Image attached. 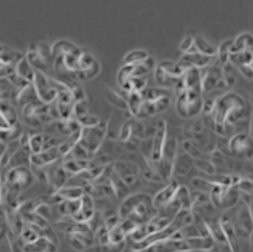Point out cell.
<instances>
[{
    "mask_svg": "<svg viewBox=\"0 0 253 252\" xmlns=\"http://www.w3.org/2000/svg\"><path fill=\"white\" fill-rule=\"evenodd\" d=\"M35 71L36 70L32 67V65L29 63L26 56H23L17 62V64L14 68V72L11 75H13L19 79L33 82V79L35 76Z\"/></svg>",
    "mask_w": 253,
    "mask_h": 252,
    "instance_id": "cell-20",
    "label": "cell"
},
{
    "mask_svg": "<svg viewBox=\"0 0 253 252\" xmlns=\"http://www.w3.org/2000/svg\"><path fill=\"white\" fill-rule=\"evenodd\" d=\"M103 214L100 211H95L93 212V214L91 215V217L85 222L87 224V226L89 227V229L92 231L93 234L96 232L97 229L100 228L103 225Z\"/></svg>",
    "mask_w": 253,
    "mask_h": 252,
    "instance_id": "cell-36",
    "label": "cell"
},
{
    "mask_svg": "<svg viewBox=\"0 0 253 252\" xmlns=\"http://www.w3.org/2000/svg\"><path fill=\"white\" fill-rule=\"evenodd\" d=\"M77 121L81 127H93V126H96L100 122V119L86 114L85 116L79 118Z\"/></svg>",
    "mask_w": 253,
    "mask_h": 252,
    "instance_id": "cell-46",
    "label": "cell"
},
{
    "mask_svg": "<svg viewBox=\"0 0 253 252\" xmlns=\"http://www.w3.org/2000/svg\"><path fill=\"white\" fill-rule=\"evenodd\" d=\"M13 88V83L9 77L0 78V101L9 100Z\"/></svg>",
    "mask_w": 253,
    "mask_h": 252,
    "instance_id": "cell-34",
    "label": "cell"
},
{
    "mask_svg": "<svg viewBox=\"0 0 253 252\" xmlns=\"http://www.w3.org/2000/svg\"><path fill=\"white\" fill-rule=\"evenodd\" d=\"M98 71H99L98 64L94 61L87 69L80 71L78 73V77L83 78V79H90V78H93L95 75H97Z\"/></svg>",
    "mask_w": 253,
    "mask_h": 252,
    "instance_id": "cell-44",
    "label": "cell"
},
{
    "mask_svg": "<svg viewBox=\"0 0 253 252\" xmlns=\"http://www.w3.org/2000/svg\"><path fill=\"white\" fill-rule=\"evenodd\" d=\"M176 111L177 114L185 119L199 116L203 110V95L192 89H184L176 93Z\"/></svg>",
    "mask_w": 253,
    "mask_h": 252,
    "instance_id": "cell-4",
    "label": "cell"
},
{
    "mask_svg": "<svg viewBox=\"0 0 253 252\" xmlns=\"http://www.w3.org/2000/svg\"><path fill=\"white\" fill-rule=\"evenodd\" d=\"M170 104V97H162L155 100H143L136 119L141 120L155 116L165 111Z\"/></svg>",
    "mask_w": 253,
    "mask_h": 252,
    "instance_id": "cell-12",
    "label": "cell"
},
{
    "mask_svg": "<svg viewBox=\"0 0 253 252\" xmlns=\"http://www.w3.org/2000/svg\"><path fill=\"white\" fill-rule=\"evenodd\" d=\"M80 136H81V129L75 131L74 133L70 134L69 138L65 141L61 142L59 145H58V148H59V151L60 153L63 155L67 154L68 152H70L72 150L73 147L79 143V140H80Z\"/></svg>",
    "mask_w": 253,
    "mask_h": 252,
    "instance_id": "cell-29",
    "label": "cell"
},
{
    "mask_svg": "<svg viewBox=\"0 0 253 252\" xmlns=\"http://www.w3.org/2000/svg\"><path fill=\"white\" fill-rule=\"evenodd\" d=\"M229 149L231 155L240 158L252 157V136L248 133H236L229 140Z\"/></svg>",
    "mask_w": 253,
    "mask_h": 252,
    "instance_id": "cell-9",
    "label": "cell"
},
{
    "mask_svg": "<svg viewBox=\"0 0 253 252\" xmlns=\"http://www.w3.org/2000/svg\"><path fill=\"white\" fill-rule=\"evenodd\" d=\"M194 42L198 52L208 56H215L217 54V50L213 46H211L203 38L201 37L194 38Z\"/></svg>",
    "mask_w": 253,
    "mask_h": 252,
    "instance_id": "cell-33",
    "label": "cell"
},
{
    "mask_svg": "<svg viewBox=\"0 0 253 252\" xmlns=\"http://www.w3.org/2000/svg\"><path fill=\"white\" fill-rule=\"evenodd\" d=\"M131 130H132V136L140 140H142L145 137L144 125H142L136 118L131 120Z\"/></svg>",
    "mask_w": 253,
    "mask_h": 252,
    "instance_id": "cell-42",
    "label": "cell"
},
{
    "mask_svg": "<svg viewBox=\"0 0 253 252\" xmlns=\"http://www.w3.org/2000/svg\"><path fill=\"white\" fill-rule=\"evenodd\" d=\"M232 44V41H227L225 43H223L218 51V57H219V62L221 63V65H225L226 63L229 62V49Z\"/></svg>",
    "mask_w": 253,
    "mask_h": 252,
    "instance_id": "cell-43",
    "label": "cell"
},
{
    "mask_svg": "<svg viewBox=\"0 0 253 252\" xmlns=\"http://www.w3.org/2000/svg\"><path fill=\"white\" fill-rule=\"evenodd\" d=\"M179 50L181 52H183L184 54L186 53H195L198 52L195 46V42H194V38L193 37H188L186 39L183 40L182 43L180 44Z\"/></svg>",
    "mask_w": 253,
    "mask_h": 252,
    "instance_id": "cell-45",
    "label": "cell"
},
{
    "mask_svg": "<svg viewBox=\"0 0 253 252\" xmlns=\"http://www.w3.org/2000/svg\"><path fill=\"white\" fill-rule=\"evenodd\" d=\"M246 113L247 102L239 94L228 92L221 97H216L210 116L215 123V132L224 136L227 126H233L242 120Z\"/></svg>",
    "mask_w": 253,
    "mask_h": 252,
    "instance_id": "cell-1",
    "label": "cell"
},
{
    "mask_svg": "<svg viewBox=\"0 0 253 252\" xmlns=\"http://www.w3.org/2000/svg\"><path fill=\"white\" fill-rule=\"evenodd\" d=\"M22 57L23 55L18 52L0 45V78L9 77L14 72L17 62Z\"/></svg>",
    "mask_w": 253,
    "mask_h": 252,
    "instance_id": "cell-11",
    "label": "cell"
},
{
    "mask_svg": "<svg viewBox=\"0 0 253 252\" xmlns=\"http://www.w3.org/2000/svg\"><path fill=\"white\" fill-rule=\"evenodd\" d=\"M57 245L51 242L48 238L44 236H40L36 241L30 244H26L23 248V251H55Z\"/></svg>",
    "mask_w": 253,
    "mask_h": 252,
    "instance_id": "cell-25",
    "label": "cell"
},
{
    "mask_svg": "<svg viewBox=\"0 0 253 252\" xmlns=\"http://www.w3.org/2000/svg\"><path fill=\"white\" fill-rule=\"evenodd\" d=\"M240 71L244 76L247 78H252V64H245V65H240L239 66Z\"/></svg>",
    "mask_w": 253,
    "mask_h": 252,
    "instance_id": "cell-50",
    "label": "cell"
},
{
    "mask_svg": "<svg viewBox=\"0 0 253 252\" xmlns=\"http://www.w3.org/2000/svg\"><path fill=\"white\" fill-rule=\"evenodd\" d=\"M109 121H102L93 127H81V136L79 144L88 151L89 158H93L94 154L100 149L108 131Z\"/></svg>",
    "mask_w": 253,
    "mask_h": 252,
    "instance_id": "cell-3",
    "label": "cell"
},
{
    "mask_svg": "<svg viewBox=\"0 0 253 252\" xmlns=\"http://www.w3.org/2000/svg\"><path fill=\"white\" fill-rule=\"evenodd\" d=\"M177 141L176 139L167 140L164 144L160 160L155 163L157 171L160 174L162 180L169 181L173 173V165L177 154Z\"/></svg>",
    "mask_w": 253,
    "mask_h": 252,
    "instance_id": "cell-7",
    "label": "cell"
},
{
    "mask_svg": "<svg viewBox=\"0 0 253 252\" xmlns=\"http://www.w3.org/2000/svg\"><path fill=\"white\" fill-rule=\"evenodd\" d=\"M192 184L197 188V190H199L201 192H204V193H207V194H209L214 186V183L209 181L207 178H205L203 176H199V177L194 178L192 180Z\"/></svg>",
    "mask_w": 253,
    "mask_h": 252,
    "instance_id": "cell-38",
    "label": "cell"
},
{
    "mask_svg": "<svg viewBox=\"0 0 253 252\" xmlns=\"http://www.w3.org/2000/svg\"><path fill=\"white\" fill-rule=\"evenodd\" d=\"M33 84L39 100L47 104L55 102L58 96V91L52 85L50 77L46 76L44 72L39 70L35 71Z\"/></svg>",
    "mask_w": 253,
    "mask_h": 252,
    "instance_id": "cell-8",
    "label": "cell"
},
{
    "mask_svg": "<svg viewBox=\"0 0 253 252\" xmlns=\"http://www.w3.org/2000/svg\"><path fill=\"white\" fill-rule=\"evenodd\" d=\"M183 150L191 155L194 159H200L202 158V152L201 150L199 149V147L196 146L193 141H185L183 143Z\"/></svg>",
    "mask_w": 253,
    "mask_h": 252,
    "instance_id": "cell-41",
    "label": "cell"
},
{
    "mask_svg": "<svg viewBox=\"0 0 253 252\" xmlns=\"http://www.w3.org/2000/svg\"><path fill=\"white\" fill-rule=\"evenodd\" d=\"M155 77L157 82L162 86H168V87H172L175 86V84L177 83L179 78H174L170 75H168L160 66L157 67L156 72H155Z\"/></svg>",
    "mask_w": 253,
    "mask_h": 252,
    "instance_id": "cell-30",
    "label": "cell"
},
{
    "mask_svg": "<svg viewBox=\"0 0 253 252\" xmlns=\"http://www.w3.org/2000/svg\"><path fill=\"white\" fill-rule=\"evenodd\" d=\"M215 56H208L205 54H202L200 52H195V53H186L184 54L182 61L186 62L187 64H189L193 67L197 68H204L210 65L211 61Z\"/></svg>",
    "mask_w": 253,
    "mask_h": 252,
    "instance_id": "cell-22",
    "label": "cell"
},
{
    "mask_svg": "<svg viewBox=\"0 0 253 252\" xmlns=\"http://www.w3.org/2000/svg\"><path fill=\"white\" fill-rule=\"evenodd\" d=\"M195 165L201 172H203L205 174H214V173H216L215 166L212 162H211V160H205L203 158L196 159Z\"/></svg>",
    "mask_w": 253,
    "mask_h": 252,
    "instance_id": "cell-37",
    "label": "cell"
},
{
    "mask_svg": "<svg viewBox=\"0 0 253 252\" xmlns=\"http://www.w3.org/2000/svg\"><path fill=\"white\" fill-rule=\"evenodd\" d=\"M105 96H107L108 100L113 104L114 107L123 111L128 110L126 99L123 97L121 94H119L116 90H108L107 93H105Z\"/></svg>",
    "mask_w": 253,
    "mask_h": 252,
    "instance_id": "cell-32",
    "label": "cell"
},
{
    "mask_svg": "<svg viewBox=\"0 0 253 252\" xmlns=\"http://www.w3.org/2000/svg\"><path fill=\"white\" fill-rule=\"evenodd\" d=\"M239 200L242 201L243 204H245L248 207H252V194L239 192Z\"/></svg>",
    "mask_w": 253,
    "mask_h": 252,
    "instance_id": "cell-48",
    "label": "cell"
},
{
    "mask_svg": "<svg viewBox=\"0 0 253 252\" xmlns=\"http://www.w3.org/2000/svg\"><path fill=\"white\" fill-rule=\"evenodd\" d=\"M132 137V130H131V120L125 122L122 127L120 128L119 135H118V140L120 142L126 143L130 138Z\"/></svg>",
    "mask_w": 253,
    "mask_h": 252,
    "instance_id": "cell-39",
    "label": "cell"
},
{
    "mask_svg": "<svg viewBox=\"0 0 253 252\" xmlns=\"http://www.w3.org/2000/svg\"><path fill=\"white\" fill-rule=\"evenodd\" d=\"M189 251H213L216 250V242L211 236H200L185 239Z\"/></svg>",
    "mask_w": 253,
    "mask_h": 252,
    "instance_id": "cell-19",
    "label": "cell"
},
{
    "mask_svg": "<svg viewBox=\"0 0 253 252\" xmlns=\"http://www.w3.org/2000/svg\"><path fill=\"white\" fill-rule=\"evenodd\" d=\"M109 182H110V184L113 188V191L115 193L116 199H118V200L124 199V198L126 197V195L129 194V185L126 184L122 179V177L114 170V168L112 169Z\"/></svg>",
    "mask_w": 253,
    "mask_h": 252,
    "instance_id": "cell-21",
    "label": "cell"
},
{
    "mask_svg": "<svg viewBox=\"0 0 253 252\" xmlns=\"http://www.w3.org/2000/svg\"><path fill=\"white\" fill-rule=\"evenodd\" d=\"M62 158V154L59 151L58 146L51 147V148L42 150L38 154H31V163L37 167H44Z\"/></svg>",
    "mask_w": 253,
    "mask_h": 252,
    "instance_id": "cell-16",
    "label": "cell"
},
{
    "mask_svg": "<svg viewBox=\"0 0 253 252\" xmlns=\"http://www.w3.org/2000/svg\"><path fill=\"white\" fill-rule=\"evenodd\" d=\"M189 195H191V192L188 191V188L186 186L179 185L177 187L173 198L169 201V203L157 212L164 214L170 218H173L181 208L191 206Z\"/></svg>",
    "mask_w": 253,
    "mask_h": 252,
    "instance_id": "cell-10",
    "label": "cell"
},
{
    "mask_svg": "<svg viewBox=\"0 0 253 252\" xmlns=\"http://www.w3.org/2000/svg\"><path fill=\"white\" fill-rule=\"evenodd\" d=\"M112 166L114 168V170L129 186L136 181V177L141 171V168L139 167V165L135 163L116 162Z\"/></svg>",
    "mask_w": 253,
    "mask_h": 252,
    "instance_id": "cell-15",
    "label": "cell"
},
{
    "mask_svg": "<svg viewBox=\"0 0 253 252\" xmlns=\"http://www.w3.org/2000/svg\"><path fill=\"white\" fill-rule=\"evenodd\" d=\"M144 100H155L162 97H170L169 91L163 88H145L141 91Z\"/></svg>",
    "mask_w": 253,
    "mask_h": 252,
    "instance_id": "cell-31",
    "label": "cell"
},
{
    "mask_svg": "<svg viewBox=\"0 0 253 252\" xmlns=\"http://www.w3.org/2000/svg\"><path fill=\"white\" fill-rule=\"evenodd\" d=\"M148 57L149 56L146 52L135 51L130 53L129 55H126V57L125 58V64H136V63L141 62Z\"/></svg>",
    "mask_w": 253,
    "mask_h": 252,
    "instance_id": "cell-40",
    "label": "cell"
},
{
    "mask_svg": "<svg viewBox=\"0 0 253 252\" xmlns=\"http://www.w3.org/2000/svg\"><path fill=\"white\" fill-rule=\"evenodd\" d=\"M236 187L238 188L239 192H244V193H249L252 194V188H253V183L251 179L248 178H242L240 177V179L238 180Z\"/></svg>",
    "mask_w": 253,
    "mask_h": 252,
    "instance_id": "cell-47",
    "label": "cell"
},
{
    "mask_svg": "<svg viewBox=\"0 0 253 252\" xmlns=\"http://www.w3.org/2000/svg\"><path fill=\"white\" fill-rule=\"evenodd\" d=\"M10 128V125L7 123L5 117L0 110V132H4Z\"/></svg>",
    "mask_w": 253,
    "mask_h": 252,
    "instance_id": "cell-49",
    "label": "cell"
},
{
    "mask_svg": "<svg viewBox=\"0 0 253 252\" xmlns=\"http://www.w3.org/2000/svg\"><path fill=\"white\" fill-rule=\"evenodd\" d=\"M167 139V123L165 120H160L157 123V127L155 130V135L152 139V153L151 160L154 163H157L162 154L164 144Z\"/></svg>",
    "mask_w": 253,
    "mask_h": 252,
    "instance_id": "cell-13",
    "label": "cell"
},
{
    "mask_svg": "<svg viewBox=\"0 0 253 252\" xmlns=\"http://www.w3.org/2000/svg\"><path fill=\"white\" fill-rule=\"evenodd\" d=\"M247 50H252V38L249 35H242L238 37L235 42H232L229 53H240Z\"/></svg>",
    "mask_w": 253,
    "mask_h": 252,
    "instance_id": "cell-26",
    "label": "cell"
},
{
    "mask_svg": "<svg viewBox=\"0 0 253 252\" xmlns=\"http://www.w3.org/2000/svg\"><path fill=\"white\" fill-rule=\"evenodd\" d=\"M194 165L195 159L191 155L187 154L184 150H177V154L173 165V173L179 176H184L192 170Z\"/></svg>",
    "mask_w": 253,
    "mask_h": 252,
    "instance_id": "cell-18",
    "label": "cell"
},
{
    "mask_svg": "<svg viewBox=\"0 0 253 252\" xmlns=\"http://www.w3.org/2000/svg\"><path fill=\"white\" fill-rule=\"evenodd\" d=\"M30 159H31L30 151L27 148L19 147V148L12 154L5 169L7 170V169H10V168L18 167V166H30V163H31Z\"/></svg>",
    "mask_w": 253,
    "mask_h": 252,
    "instance_id": "cell-23",
    "label": "cell"
},
{
    "mask_svg": "<svg viewBox=\"0 0 253 252\" xmlns=\"http://www.w3.org/2000/svg\"><path fill=\"white\" fill-rule=\"evenodd\" d=\"M167 185L163 187L161 191H159L155 197L152 199V204L156 211H159L162 208H164L169 201L173 198L177 187L179 186V183L175 179H170L167 181Z\"/></svg>",
    "mask_w": 253,
    "mask_h": 252,
    "instance_id": "cell-14",
    "label": "cell"
},
{
    "mask_svg": "<svg viewBox=\"0 0 253 252\" xmlns=\"http://www.w3.org/2000/svg\"><path fill=\"white\" fill-rule=\"evenodd\" d=\"M143 96L142 93L139 91H130L128 94V97H126V104H128V111L130 115L133 118H136L140 108L142 106L143 102Z\"/></svg>",
    "mask_w": 253,
    "mask_h": 252,
    "instance_id": "cell-27",
    "label": "cell"
},
{
    "mask_svg": "<svg viewBox=\"0 0 253 252\" xmlns=\"http://www.w3.org/2000/svg\"><path fill=\"white\" fill-rule=\"evenodd\" d=\"M95 211V204L91 196L84 194L80 198L77 211L72 215L75 222H86Z\"/></svg>",
    "mask_w": 253,
    "mask_h": 252,
    "instance_id": "cell-17",
    "label": "cell"
},
{
    "mask_svg": "<svg viewBox=\"0 0 253 252\" xmlns=\"http://www.w3.org/2000/svg\"><path fill=\"white\" fill-rule=\"evenodd\" d=\"M44 146V135L39 132L32 133L30 135V139L28 142L27 149L30 151L31 154H38L43 150Z\"/></svg>",
    "mask_w": 253,
    "mask_h": 252,
    "instance_id": "cell-28",
    "label": "cell"
},
{
    "mask_svg": "<svg viewBox=\"0 0 253 252\" xmlns=\"http://www.w3.org/2000/svg\"><path fill=\"white\" fill-rule=\"evenodd\" d=\"M157 211L152 204V198L143 193L133 195L124 200L120 209L119 216L121 219H131L137 225L146 223Z\"/></svg>",
    "mask_w": 253,
    "mask_h": 252,
    "instance_id": "cell-2",
    "label": "cell"
},
{
    "mask_svg": "<svg viewBox=\"0 0 253 252\" xmlns=\"http://www.w3.org/2000/svg\"><path fill=\"white\" fill-rule=\"evenodd\" d=\"M22 115L25 122L35 129L41 127L45 123L53 122L49 115V104L39 99L24 106L22 108Z\"/></svg>",
    "mask_w": 253,
    "mask_h": 252,
    "instance_id": "cell-6",
    "label": "cell"
},
{
    "mask_svg": "<svg viewBox=\"0 0 253 252\" xmlns=\"http://www.w3.org/2000/svg\"><path fill=\"white\" fill-rule=\"evenodd\" d=\"M34 213L38 214L39 216H41L42 218H44L45 220H47L49 223L52 222L53 219V211H52V208L51 205H49L46 202H42L39 203L35 209H34Z\"/></svg>",
    "mask_w": 253,
    "mask_h": 252,
    "instance_id": "cell-35",
    "label": "cell"
},
{
    "mask_svg": "<svg viewBox=\"0 0 253 252\" xmlns=\"http://www.w3.org/2000/svg\"><path fill=\"white\" fill-rule=\"evenodd\" d=\"M210 202L216 209L227 210L234 207L239 202V191L236 185L214 184L209 193Z\"/></svg>",
    "mask_w": 253,
    "mask_h": 252,
    "instance_id": "cell-5",
    "label": "cell"
},
{
    "mask_svg": "<svg viewBox=\"0 0 253 252\" xmlns=\"http://www.w3.org/2000/svg\"><path fill=\"white\" fill-rule=\"evenodd\" d=\"M55 194L60 198L61 201L65 200H78L80 199L85 191H84L83 187L80 186H68V185H63L58 191L55 192Z\"/></svg>",
    "mask_w": 253,
    "mask_h": 252,
    "instance_id": "cell-24",
    "label": "cell"
}]
</instances>
